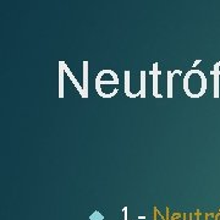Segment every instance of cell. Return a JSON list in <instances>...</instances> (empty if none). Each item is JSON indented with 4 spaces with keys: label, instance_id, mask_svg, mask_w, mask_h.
Returning a JSON list of instances; mask_svg holds the SVG:
<instances>
[{
    "label": "cell",
    "instance_id": "6",
    "mask_svg": "<svg viewBox=\"0 0 220 220\" xmlns=\"http://www.w3.org/2000/svg\"><path fill=\"white\" fill-rule=\"evenodd\" d=\"M125 93L128 98H136L139 93H132L130 90V71H125Z\"/></svg>",
    "mask_w": 220,
    "mask_h": 220
},
{
    "label": "cell",
    "instance_id": "3",
    "mask_svg": "<svg viewBox=\"0 0 220 220\" xmlns=\"http://www.w3.org/2000/svg\"><path fill=\"white\" fill-rule=\"evenodd\" d=\"M101 84H119V77H118V75L116 73H114L110 79H108V80H103L101 77L98 75L97 76V79H96V88H98V87H101Z\"/></svg>",
    "mask_w": 220,
    "mask_h": 220
},
{
    "label": "cell",
    "instance_id": "1",
    "mask_svg": "<svg viewBox=\"0 0 220 220\" xmlns=\"http://www.w3.org/2000/svg\"><path fill=\"white\" fill-rule=\"evenodd\" d=\"M184 90L191 98H199L207 90V79L202 71L193 69L184 79Z\"/></svg>",
    "mask_w": 220,
    "mask_h": 220
},
{
    "label": "cell",
    "instance_id": "13",
    "mask_svg": "<svg viewBox=\"0 0 220 220\" xmlns=\"http://www.w3.org/2000/svg\"><path fill=\"white\" fill-rule=\"evenodd\" d=\"M199 62H201V60H196L195 62H193V67H196V66L198 65V64H199Z\"/></svg>",
    "mask_w": 220,
    "mask_h": 220
},
{
    "label": "cell",
    "instance_id": "2",
    "mask_svg": "<svg viewBox=\"0 0 220 220\" xmlns=\"http://www.w3.org/2000/svg\"><path fill=\"white\" fill-rule=\"evenodd\" d=\"M149 73L153 76V96L155 98H163V94L158 92V76L161 73V71L158 70V62L153 64V70Z\"/></svg>",
    "mask_w": 220,
    "mask_h": 220
},
{
    "label": "cell",
    "instance_id": "7",
    "mask_svg": "<svg viewBox=\"0 0 220 220\" xmlns=\"http://www.w3.org/2000/svg\"><path fill=\"white\" fill-rule=\"evenodd\" d=\"M59 98L64 97V66H62V61L59 62Z\"/></svg>",
    "mask_w": 220,
    "mask_h": 220
},
{
    "label": "cell",
    "instance_id": "11",
    "mask_svg": "<svg viewBox=\"0 0 220 220\" xmlns=\"http://www.w3.org/2000/svg\"><path fill=\"white\" fill-rule=\"evenodd\" d=\"M173 73L174 75H182V71H181V70H175V71H173Z\"/></svg>",
    "mask_w": 220,
    "mask_h": 220
},
{
    "label": "cell",
    "instance_id": "8",
    "mask_svg": "<svg viewBox=\"0 0 220 220\" xmlns=\"http://www.w3.org/2000/svg\"><path fill=\"white\" fill-rule=\"evenodd\" d=\"M219 66H220V62L215 64L214 71L212 72V73H215V76H214V97H215V98L219 97V86H218V84H219V83H218V79H219L218 75H220V72H219Z\"/></svg>",
    "mask_w": 220,
    "mask_h": 220
},
{
    "label": "cell",
    "instance_id": "12",
    "mask_svg": "<svg viewBox=\"0 0 220 220\" xmlns=\"http://www.w3.org/2000/svg\"><path fill=\"white\" fill-rule=\"evenodd\" d=\"M124 213H125V220H127V208H124Z\"/></svg>",
    "mask_w": 220,
    "mask_h": 220
},
{
    "label": "cell",
    "instance_id": "9",
    "mask_svg": "<svg viewBox=\"0 0 220 220\" xmlns=\"http://www.w3.org/2000/svg\"><path fill=\"white\" fill-rule=\"evenodd\" d=\"M139 97L146 98L147 92H146V71H141V88H139Z\"/></svg>",
    "mask_w": 220,
    "mask_h": 220
},
{
    "label": "cell",
    "instance_id": "5",
    "mask_svg": "<svg viewBox=\"0 0 220 220\" xmlns=\"http://www.w3.org/2000/svg\"><path fill=\"white\" fill-rule=\"evenodd\" d=\"M88 97V61L83 62V98Z\"/></svg>",
    "mask_w": 220,
    "mask_h": 220
},
{
    "label": "cell",
    "instance_id": "10",
    "mask_svg": "<svg viewBox=\"0 0 220 220\" xmlns=\"http://www.w3.org/2000/svg\"><path fill=\"white\" fill-rule=\"evenodd\" d=\"M173 71H167V98H173Z\"/></svg>",
    "mask_w": 220,
    "mask_h": 220
},
{
    "label": "cell",
    "instance_id": "4",
    "mask_svg": "<svg viewBox=\"0 0 220 220\" xmlns=\"http://www.w3.org/2000/svg\"><path fill=\"white\" fill-rule=\"evenodd\" d=\"M62 66H64V71H65V73H66V75L69 76V79L71 80V82H72V83L75 84V87H76L77 89H79V92H80V93H81V96L83 97V88H82V87L80 86L79 81H77V80H76V77H75V76L72 75V72L70 71V69H69V67L66 66V64H65V62H64V61H62Z\"/></svg>",
    "mask_w": 220,
    "mask_h": 220
}]
</instances>
